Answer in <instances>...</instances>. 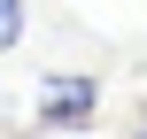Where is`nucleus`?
<instances>
[{
	"label": "nucleus",
	"instance_id": "obj_1",
	"mask_svg": "<svg viewBox=\"0 0 147 139\" xmlns=\"http://www.w3.org/2000/svg\"><path fill=\"white\" fill-rule=\"evenodd\" d=\"M101 116V77H78V70H47L39 77V124L47 132H78V124H93Z\"/></svg>",
	"mask_w": 147,
	"mask_h": 139
},
{
	"label": "nucleus",
	"instance_id": "obj_2",
	"mask_svg": "<svg viewBox=\"0 0 147 139\" xmlns=\"http://www.w3.org/2000/svg\"><path fill=\"white\" fill-rule=\"evenodd\" d=\"M0 46H23V0H0Z\"/></svg>",
	"mask_w": 147,
	"mask_h": 139
}]
</instances>
